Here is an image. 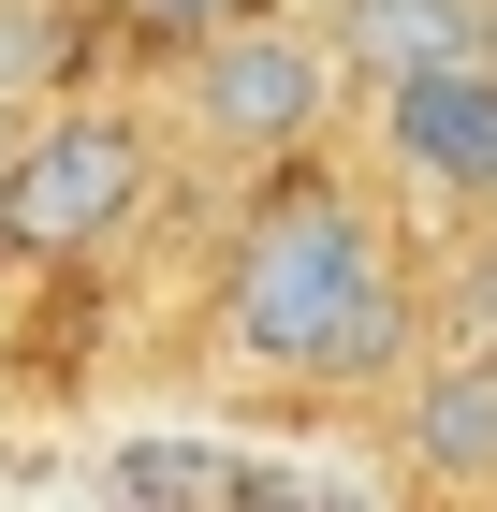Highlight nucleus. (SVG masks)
I'll return each mask as SVG.
<instances>
[{"instance_id":"obj_1","label":"nucleus","mask_w":497,"mask_h":512,"mask_svg":"<svg viewBox=\"0 0 497 512\" xmlns=\"http://www.w3.org/2000/svg\"><path fill=\"white\" fill-rule=\"evenodd\" d=\"M410 249L351 176H278L220 249V337L264 381H395L410 366Z\"/></svg>"},{"instance_id":"obj_2","label":"nucleus","mask_w":497,"mask_h":512,"mask_svg":"<svg viewBox=\"0 0 497 512\" xmlns=\"http://www.w3.org/2000/svg\"><path fill=\"white\" fill-rule=\"evenodd\" d=\"M176 103H191V132H205L220 161H307V147H322V118L351 103V44L322 30V15H278V0H249V15L191 30V59H176Z\"/></svg>"},{"instance_id":"obj_3","label":"nucleus","mask_w":497,"mask_h":512,"mask_svg":"<svg viewBox=\"0 0 497 512\" xmlns=\"http://www.w3.org/2000/svg\"><path fill=\"white\" fill-rule=\"evenodd\" d=\"M147 220V132L117 103H30L15 161H0V235L44 249V264H88Z\"/></svg>"},{"instance_id":"obj_4","label":"nucleus","mask_w":497,"mask_h":512,"mask_svg":"<svg viewBox=\"0 0 497 512\" xmlns=\"http://www.w3.org/2000/svg\"><path fill=\"white\" fill-rule=\"evenodd\" d=\"M366 118H381L395 191L439 205V220H497V59H410V74H366Z\"/></svg>"},{"instance_id":"obj_5","label":"nucleus","mask_w":497,"mask_h":512,"mask_svg":"<svg viewBox=\"0 0 497 512\" xmlns=\"http://www.w3.org/2000/svg\"><path fill=\"white\" fill-rule=\"evenodd\" d=\"M395 469L497 498V337H439L395 366Z\"/></svg>"},{"instance_id":"obj_6","label":"nucleus","mask_w":497,"mask_h":512,"mask_svg":"<svg viewBox=\"0 0 497 512\" xmlns=\"http://www.w3.org/2000/svg\"><path fill=\"white\" fill-rule=\"evenodd\" d=\"M103 483L117 498H278V454H220V439H176V425H147V439H117L103 454Z\"/></svg>"},{"instance_id":"obj_7","label":"nucleus","mask_w":497,"mask_h":512,"mask_svg":"<svg viewBox=\"0 0 497 512\" xmlns=\"http://www.w3.org/2000/svg\"><path fill=\"white\" fill-rule=\"evenodd\" d=\"M322 30L351 44V74H410V59L483 44V0H322Z\"/></svg>"},{"instance_id":"obj_8","label":"nucleus","mask_w":497,"mask_h":512,"mask_svg":"<svg viewBox=\"0 0 497 512\" xmlns=\"http://www.w3.org/2000/svg\"><path fill=\"white\" fill-rule=\"evenodd\" d=\"M59 59H74V0H0V103H15V118L44 103Z\"/></svg>"},{"instance_id":"obj_9","label":"nucleus","mask_w":497,"mask_h":512,"mask_svg":"<svg viewBox=\"0 0 497 512\" xmlns=\"http://www.w3.org/2000/svg\"><path fill=\"white\" fill-rule=\"evenodd\" d=\"M439 337H497V220H468L454 278H439Z\"/></svg>"},{"instance_id":"obj_10","label":"nucleus","mask_w":497,"mask_h":512,"mask_svg":"<svg viewBox=\"0 0 497 512\" xmlns=\"http://www.w3.org/2000/svg\"><path fill=\"white\" fill-rule=\"evenodd\" d=\"M132 15H147V30H176V44H191V30H220V15H249V0H132Z\"/></svg>"}]
</instances>
